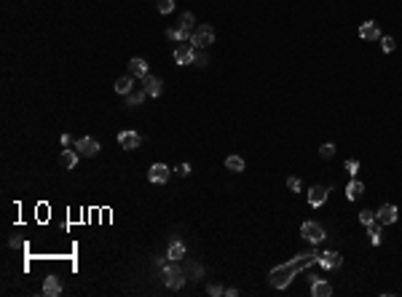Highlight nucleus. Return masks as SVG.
Returning a JSON list of instances; mask_svg holds the SVG:
<instances>
[{
  "mask_svg": "<svg viewBox=\"0 0 402 297\" xmlns=\"http://www.w3.org/2000/svg\"><path fill=\"white\" fill-rule=\"evenodd\" d=\"M314 262H319V254H316V252H303V254L295 257V260L276 265L271 273H268V284H271L274 289H285L287 284L300 273V270H306L308 265H314Z\"/></svg>",
  "mask_w": 402,
  "mask_h": 297,
  "instance_id": "f257e3e1",
  "label": "nucleus"
},
{
  "mask_svg": "<svg viewBox=\"0 0 402 297\" xmlns=\"http://www.w3.org/2000/svg\"><path fill=\"white\" fill-rule=\"evenodd\" d=\"M156 8H158V14H172L174 0H156Z\"/></svg>",
  "mask_w": 402,
  "mask_h": 297,
  "instance_id": "b1692460",
  "label": "nucleus"
},
{
  "mask_svg": "<svg viewBox=\"0 0 402 297\" xmlns=\"http://www.w3.org/2000/svg\"><path fill=\"white\" fill-rule=\"evenodd\" d=\"M129 75L145 78V75H148V62H145V59H140V56L129 59Z\"/></svg>",
  "mask_w": 402,
  "mask_h": 297,
  "instance_id": "2eb2a0df",
  "label": "nucleus"
},
{
  "mask_svg": "<svg viewBox=\"0 0 402 297\" xmlns=\"http://www.w3.org/2000/svg\"><path fill=\"white\" fill-rule=\"evenodd\" d=\"M167 257L169 260H182V257H185V244H182L180 239H174L172 244H169V252H167Z\"/></svg>",
  "mask_w": 402,
  "mask_h": 297,
  "instance_id": "a211bd4d",
  "label": "nucleus"
},
{
  "mask_svg": "<svg viewBox=\"0 0 402 297\" xmlns=\"http://www.w3.org/2000/svg\"><path fill=\"white\" fill-rule=\"evenodd\" d=\"M196 59V46L193 43H180L174 51V62L177 64H193Z\"/></svg>",
  "mask_w": 402,
  "mask_h": 297,
  "instance_id": "39448f33",
  "label": "nucleus"
},
{
  "mask_svg": "<svg viewBox=\"0 0 402 297\" xmlns=\"http://www.w3.org/2000/svg\"><path fill=\"white\" fill-rule=\"evenodd\" d=\"M375 220H378L381 225H392V222H397V206H394V203H384V206L375 212Z\"/></svg>",
  "mask_w": 402,
  "mask_h": 297,
  "instance_id": "6e6552de",
  "label": "nucleus"
},
{
  "mask_svg": "<svg viewBox=\"0 0 402 297\" xmlns=\"http://www.w3.org/2000/svg\"><path fill=\"white\" fill-rule=\"evenodd\" d=\"M142 91H145L148 97H161V91H164L161 78H156V75H145V78H142Z\"/></svg>",
  "mask_w": 402,
  "mask_h": 297,
  "instance_id": "0eeeda50",
  "label": "nucleus"
},
{
  "mask_svg": "<svg viewBox=\"0 0 402 297\" xmlns=\"http://www.w3.org/2000/svg\"><path fill=\"white\" fill-rule=\"evenodd\" d=\"M226 169H228V171H244V158L228 155V158H226Z\"/></svg>",
  "mask_w": 402,
  "mask_h": 297,
  "instance_id": "4be33fe9",
  "label": "nucleus"
},
{
  "mask_svg": "<svg viewBox=\"0 0 402 297\" xmlns=\"http://www.w3.org/2000/svg\"><path fill=\"white\" fill-rule=\"evenodd\" d=\"M381 49H384L386 54H392V51L397 49V43H394V38H392V35H384V38H381Z\"/></svg>",
  "mask_w": 402,
  "mask_h": 297,
  "instance_id": "393cba45",
  "label": "nucleus"
},
{
  "mask_svg": "<svg viewBox=\"0 0 402 297\" xmlns=\"http://www.w3.org/2000/svg\"><path fill=\"white\" fill-rule=\"evenodd\" d=\"M75 148H78V153H81V155L91 158V155H97V150H100V142L91 140V137H81V140L75 142Z\"/></svg>",
  "mask_w": 402,
  "mask_h": 297,
  "instance_id": "1a4fd4ad",
  "label": "nucleus"
},
{
  "mask_svg": "<svg viewBox=\"0 0 402 297\" xmlns=\"http://www.w3.org/2000/svg\"><path fill=\"white\" fill-rule=\"evenodd\" d=\"M319 155H322V158H333V155H335V145H333V142L322 145V148H319Z\"/></svg>",
  "mask_w": 402,
  "mask_h": 297,
  "instance_id": "cd10ccee",
  "label": "nucleus"
},
{
  "mask_svg": "<svg viewBox=\"0 0 402 297\" xmlns=\"http://www.w3.org/2000/svg\"><path fill=\"white\" fill-rule=\"evenodd\" d=\"M362 193H365V185H362L359 180L348 182V188H346V198H348V201H357Z\"/></svg>",
  "mask_w": 402,
  "mask_h": 297,
  "instance_id": "aec40b11",
  "label": "nucleus"
},
{
  "mask_svg": "<svg viewBox=\"0 0 402 297\" xmlns=\"http://www.w3.org/2000/svg\"><path fill=\"white\" fill-rule=\"evenodd\" d=\"M190 43H193L196 49H209V46L215 43V30L209 27V24H201V27H196L193 35H190Z\"/></svg>",
  "mask_w": 402,
  "mask_h": 297,
  "instance_id": "f03ea898",
  "label": "nucleus"
},
{
  "mask_svg": "<svg viewBox=\"0 0 402 297\" xmlns=\"http://www.w3.org/2000/svg\"><path fill=\"white\" fill-rule=\"evenodd\" d=\"M300 236H303V239H306L308 244H322V241H325V228L316 225V222H303Z\"/></svg>",
  "mask_w": 402,
  "mask_h": 297,
  "instance_id": "7ed1b4c3",
  "label": "nucleus"
},
{
  "mask_svg": "<svg viewBox=\"0 0 402 297\" xmlns=\"http://www.w3.org/2000/svg\"><path fill=\"white\" fill-rule=\"evenodd\" d=\"M70 142H72V137H70V134H62V145H64V148H67Z\"/></svg>",
  "mask_w": 402,
  "mask_h": 297,
  "instance_id": "f704fd0d",
  "label": "nucleus"
},
{
  "mask_svg": "<svg viewBox=\"0 0 402 297\" xmlns=\"http://www.w3.org/2000/svg\"><path fill=\"white\" fill-rule=\"evenodd\" d=\"M145 97H148L145 91H131L129 94V107H137L140 102H145Z\"/></svg>",
  "mask_w": 402,
  "mask_h": 297,
  "instance_id": "a878e982",
  "label": "nucleus"
},
{
  "mask_svg": "<svg viewBox=\"0 0 402 297\" xmlns=\"http://www.w3.org/2000/svg\"><path fill=\"white\" fill-rule=\"evenodd\" d=\"M319 265L327 268V270L341 268V265H344V257H341L338 252H322V254H319Z\"/></svg>",
  "mask_w": 402,
  "mask_h": 297,
  "instance_id": "f8f14e48",
  "label": "nucleus"
},
{
  "mask_svg": "<svg viewBox=\"0 0 402 297\" xmlns=\"http://www.w3.org/2000/svg\"><path fill=\"white\" fill-rule=\"evenodd\" d=\"M131 86H134V75H123V78H118L115 81V91L118 94H131Z\"/></svg>",
  "mask_w": 402,
  "mask_h": 297,
  "instance_id": "6ab92c4d",
  "label": "nucleus"
},
{
  "mask_svg": "<svg viewBox=\"0 0 402 297\" xmlns=\"http://www.w3.org/2000/svg\"><path fill=\"white\" fill-rule=\"evenodd\" d=\"M346 171H348V174H357V171H359V161H357V158H348V161H346Z\"/></svg>",
  "mask_w": 402,
  "mask_h": 297,
  "instance_id": "c85d7f7f",
  "label": "nucleus"
},
{
  "mask_svg": "<svg viewBox=\"0 0 402 297\" xmlns=\"http://www.w3.org/2000/svg\"><path fill=\"white\" fill-rule=\"evenodd\" d=\"M311 295L314 297H330L333 295V287H330V281H325V279H311Z\"/></svg>",
  "mask_w": 402,
  "mask_h": 297,
  "instance_id": "ddd939ff",
  "label": "nucleus"
},
{
  "mask_svg": "<svg viewBox=\"0 0 402 297\" xmlns=\"http://www.w3.org/2000/svg\"><path fill=\"white\" fill-rule=\"evenodd\" d=\"M118 145H121L123 150H137L142 145V137L137 134V131H121V134H118Z\"/></svg>",
  "mask_w": 402,
  "mask_h": 297,
  "instance_id": "423d86ee",
  "label": "nucleus"
},
{
  "mask_svg": "<svg viewBox=\"0 0 402 297\" xmlns=\"http://www.w3.org/2000/svg\"><path fill=\"white\" fill-rule=\"evenodd\" d=\"M177 174H180V177H188V174H190V166H188V163H182V166H177Z\"/></svg>",
  "mask_w": 402,
  "mask_h": 297,
  "instance_id": "72a5a7b5",
  "label": "nucleus"
},
{
  "mask_svg": "<svg viewBox=\"0 0 402 297\" xmlns=\"http://www.w3.org/2000/svg\"><path fill=\"white\" fill-rule=\"evenodd\" d=\"M62 163H64V169H72L78 163V153L75 150H62Z\"/></svg>",
  "mask_w": 402,
  "mask_h": 297,
  "instance_id": "5701e85b",
  "label": "nucleus"
},
{
  "mask_svg": "<svg viewBox=\"0 0 402 297\" xmlns=\"http://www.w3.org/2000/svg\"><path fill=\"white\" fill-rule=\"evenodd\" d=\"M287 188L292 190V193H298V190L303 188V185H300V180H298V177H289V180H287Z\"/></svg>",
  "mask_w": 402,
  "mask_h": 297,
  "instance_id": "2f4dec72",
  "label": "nucleus"
},
{
  "mask_svg": "<svg viewBox=\"0 0 402 297\" xmlns=\"http://www.w3.org/2000/svg\"><path fill=\"white\" fill-rule=\"evenodd\" d=\"M148 180L150 182H156V185H161V182H167L169 180V169H167V163H153L148 171Z\"/></svg>",
  "mask_w": 402,
  "mask_h": 297,
  "instance_id": "9b49d317",
  "label": "nucleus"
},
{
  "mask_svg": "<svg viewBox=\"0 0 402 297\" xmlns=\"http://www.w3.org/2000/svg\"><path fill=\"white\" fill-rule=\"evenodd\" d=\"M207 292H209V295H223V287H220V284H209Z\"/></svg>",
  "mask_w": 402,
  "mask_h": 297,
  "instance_id": "473e14b6",
  "label": "nucleus"
},
{
  "mask_svg": "<svg viewBox=\"0 0 402 297\" xmlns=\"http://www.w3.org/2000/svg\"><path fill=\"white\" fill-rule=\"evenodd\" d=\"M164 284H167L169 289H180L182 284H185V273H182L180 268H174V265L164 268Z\"/></svg>",
  "mask_w": 402,
  "mask_h": 297,
  "instance_id": "20e7f679",
  "label": "nucleus"
},
{
  "mask_svg": "<svg viewBox=\"0 0 402 297\" xmlns=\"http://www.w3.org/2000/svg\"><path fill=\"white\" fill-rule=\"evenodd\" d=\"M359 222H362V225H370V222H375V212H370V209H362V212H359Z\"/></svg>",
  "mask_w": 402,
  "mask_h": 297,
  "instance_id": "bb28decb",
  "label": "nucleus"
},
{
  "mask_svg": "<svg viewBox=\"0 0 402 297\" xmlns=\"http://www.w3.org/2000/svg\"><path fill=\"white\" fill-rule=\"evenodd\" d=\"M359 38L362 41H381V30L375 27V22H365L359 27Z\"/></svg>",
  "mask_w": 402,
  "mask_h": 297,
  "instance_id": "dca6fc26",
  "label": "nucleus"
},
{
  "mask_svg": "<svg viewBox=\"0 0 402 297\" xmlns=\"http://www.w3.org/2000/svg\"><path fill=\"white\" fill-rule=\"evenodd\" d=\"M190 35H193V30L185 27V24H177V27L167 30V38H172V41H182V43H188Z\"/></svg>",
  "mask_w": 402,
  "mask_h": 297,
  "instance_id": "4468645a",
  "label": "nucleus"
},
{
  "mask_svg": "<svg viewBox=\"0 0 402 297\" xmlns=\"http://www.w3.org/2000/svg\"><path fill=\"white\" fill-rule=\"evenodd\" d=\"M193 64H196V67H207V54H204L201 49L196 51V59H193Z\"/></svg>",
  "mask_w": 402,
  "mask_h": 297,
  "instance_id": "c756f323",
  "label": "nucleus"
},
{
  "mask_svg": "<svg viewBox=\"0 0 402 297\" xmlns=\"http://www.w3.org/2000/svg\"><path fill=\"white\" fill-rule=\"evenodd\" d=\"M367 236H370V244H373V247H378V244H381V239H384V233H381V222H378V220L367 225Z\"/></svg>",
  "mask_w": 402,
  "mask_h": 297,
  "instance_id": "412c9836",
  "label": "nucleus"
},
{
  "mask_svg": "<svg viewBox=\"0 0 402 297\" xmlns=\"http://www.w3.org/2000/svg\"><path fill=\"white\" fill-rule=\"evenodd\" d=\"M327 193H330V188H325V185H314V188L308 190V203H311V206H322V203L327 201Z\"/></svg>",
  "mask_w": 402,
  "mask_h": 297,
  "instance_id": "9d476101",
  "label": "nucleus"
},
{
  "mask_svg": "<svg viewBox=\"0 0 402 297\" xmlns=\"http://www.w3.org/2000/svg\"><path fill=\"white\" fill-rule=\"evenodd\" d=\"M180 24H185V27H190V30H193V24H196V16H193V14H190V11H188V14H182Z\"/></svg>",
  "mask_w": 402,
  "mask_h": 297,
  "instance_id": "7c9ffc66",
  "label": "nucleus"
},
{
  "mask_svg": "<svg viewBox=\"0 0 402 297\" xmlns=\"http://www.w3.org/2000/svg\"><path fill=\"white\" fill-rule=\"evenodd\" d=\"M59 292H62V284H59L57 276H49V279L43 281V295L46 297H57Z\"/></svg>",
  "mask_w": 402,
  "mask_h": 297,
  "instance_id": "f3484780",
  "label": "nucleus"
}]
</instances>
